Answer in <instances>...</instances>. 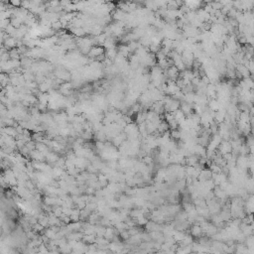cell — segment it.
<instances>
[{"instance_id":"6da1fadb","label":"cell","mask_w":254,"mask_h":254,"mask_svg":"<svg viewBox=\"0 0 254 254\" xmlns=\"http://www.w3.org/2000/svg\"><path fill=\"white\" fill-rule=\"evenodd\" d=\"M182 107V112L185 114V116H189L192 114V105L189 104V103H187L184 101L183 103H181V105H180Z\"/></svg>"},{"instance_id":"7a4b0ae2","label":"cell","mask_w":254,"mask_h":254,"mask_svg":"<svg viewBox=\"0 0 254 254\" xmlns=\"http://www.w3.org/2000/svg\"><path fill=\"white\" fill-rule=\"evenodd\" d=\"M209 106H210V108L212 111H216V110L219 109V103H218V100H215V99L210 100V103H209Z\"/></svg>"},{"instance_id":"3957f363","label":"cell","mask_w":254,"mask_h":254,"mask_svg":"<svg viewBox=\"0 0 254 254\" xmlns=\"http://www.w3.org/2000/svg\"><path fill=\"white\" fill-rule=\"evenodd\" d=\"M172 136L175 137V138H180V137H181V133L177 130H173L172 131Z\"/></svg>"}]
</instances>
